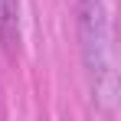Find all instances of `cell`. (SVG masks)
I'll return each instance as SVG.
<instances>
[{
    "instance_id": "6da1fadb",
    "label": "cell",
    "mask_w": 121,
    "mask_h": 121,
    "mask_svg": "<svg viewBox=\"0 0 121 121\" xmlns=\"http://www.w3.org/2000/svg\"><path fill=\"white\" fill-rule=\"evenodd\" d=\"M82 36H85V59L95 75L108 72V33H105V13L98 0H82Z\"/></svg>"
},
{
    "instance_id": "7a4b0ae2",
    "label": "cell",
    "mask_w": 121,
    "mask_h": 121,
    "mask_svg": "<svg viewBox=\"0 0 121 121\" xmlns=\"http://www.w3.org/2000/svg\"><path fill=\"white\" fill-rule=\"evenodd\" d=\"M0 36L10 49L20 43V7H17V0H0Z\"/></svg>"
}]
</instances>
